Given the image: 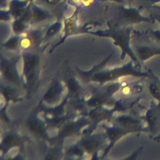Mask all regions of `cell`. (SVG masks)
Masks as SVG:
<instances>
[{
    "label": "cell",
    "mask_w": 160,
    "mask_h": 160,
    "mask_svg": "<svg viewBox=\"0 0 160 160\" xmlns=\"http://www.w3.org/2000/svg\"><path fill=\"white\" fill-rule=\"evenodd\" d=\"M10 12L14 16H22L28 5L27 0H11L8 4Z\"/></svg>",
    "instance_id": "obj_1"
},
{
    "label": "cell",
    "mask_w": 160,
    "mask_h": 160,
    "mask_svg": "<svg viewBox=\"0 0 160 160\" xmlns=\"http://www.w3.org/2000/svg\"><path fill=\"white\" fill-rule=\"evenodd\" d=\"M49 13L36 4H32L30 8V18L35 21H41L49 17Z\"/></svg>",
    "instance_id": "obj_2"
},
{
    "label": "cell",
    "mask_w": 160,
    "mask_h": 160,
    "mask_svg": "<svg viewBox=\"0 0 160 160\" xmlns=\"http://www.w3.org/2000/svg\"><path fill=\"white\" fill-rule=\"evenodd\" d=\"M122 17L125 21L129 22H138L142 20V18L134 9H125L122 13Z\"/></svg>",
    "instance_id": "obj_3"
},
{
    "label": "cell",
    "mask_w": 160,
    "mask_h": 160,
    "mask_svg": "<svg viewBox=\"0 0 160 160\" xmlns=\"http://www.w3.org/2000/svg\"><path fill=\"white\" fill-rule=\"evenodd\" d=\"M36 62V60L34 57L30 56L28 58L26 62V70L28 74L30 75L31 73L32 72V70L34 68Z\"/></svg>",
    "instance_id": "obj_4"
},
{
    "label": "cell",
    "mask_w": 160,
    "mask_h": 160,
    "mask_svg": "<svg viewBox=\"0 0 160 160\" xmlns=\"http://www.w3.org/2000/svg\"><path fill=\"white\" fill-rule=\"evenodd\" d=\"M29 128L32 131H33L34 133H36L38 135L42 136L44 134V132H43V131H42L41 127L39 126V124H38L36 122H34V121L29 122Z\"/></svg>",
    "instance_id": "obj_5"
},
{
    "label": "cell",
    "mask_w": 160,
    "mask_h": 160,
    "mask_svg": "<svg viewBox=\"0 0 160 160\" xmlns=\"http://www.w3.org/2000/svg\"><path fill=\"white\" fill-rule=\"evenodd\" d=\"M5 74L6 76L7 77V78L12 81H15L16 79V76L14 74V72L12 70V69L11 68V67L10 66H8L5 67Z\"/></svg>",
    "instance_id": "obj_6"
},
{
    "label": "cell",
    "mask_w": 160,
    "mask_h": 160,
    "mask_svg": "<svg viewBox=\"0 0 160 160\" xmlns=\"http://www.w3.org/2000/svg\"><path fill=\"white\" fill-rule=\"evenodd\" d=\"M139 56L140 57L144 59H147L148 58H149L150 56H151L152 55H153L154 54V51L152 50H151L149 49H141L139 50Z\"/></svg>",
    "instance_id": "obj_7"
},
{
    "label": "cell",
    "mask_w": 160,
    "mask_h": 160,
    "mask_svg": "<svg viewBox=\"0 0 160 160\" xmlns=\"http://www.w3.org/2000/svg\"><path fill=\"white\" fill-rule=\"evenodd\" d=\"M120 123L127 127H134L137 126V121L130 118H124L121 119L120 121Z\"/></svg>",
    "instance_id": "obj_8"
},
{
    "label": "cell",
    "mask_w": 160,
    "mask_h": 160,
    "mask_svg": "<svg viewBox=\"0 0 160 160\" xmlns=\"http://www.w3.org/2000/svg\"><path fill=\"white\" fill-rule=\"evenodd\" d=\"M58 88L56 86H54L53 88H52V89L48 92V93L46 94L45 98L48 100V101H51L52 100L55 98L56 94H58Z\"/></svg>",
    "instance_id": "obj_9"
},
{
    "label": "cell",
    "mask_w": 160,
    "mask_h": 160,
    "mask_svg": "<svg viewBox=\"0 0 160 160\" xmlns=\"http://www.w3.org/2000/svg\"><path fill=\"white\" fill-rule=\"evenodd\" d=\"M150 91L151 94L158 99H160V92L158 88L154 84L150 86Z\"/></svg>",
    "instance_id": "obj_10"
},
{
    "label": "cell",
    "mask_w": 160,
    "mask_h": 160,
    "mask_svg": "<svg viewBox=\"0 0 160 160\" xmlns=\"http://www.w3.org/2000/svg\"><path fill=\"white\" fill-rule=\"evenodd\" d=\"M6 144L8 145V146H13V145H16L18 144H19V141L16 139L14 137H8L6 139Z\"/></svg>",
    "instance_id": "obj_11"
},
{
    "label": "cell",
    "mask_w": 160,
    "mask_h": 160,
    "mask_svg": "<svg viewBox=\"0 0 160 160\" xmlns=\"http://www.w3.org/2000/svg\"><path fill=\"white\" fill-rule=\"evenodd\" d=\"M24 28V24L20 21H17L14 22V29L16 31H21Z\"/></svg>",
    "instance_id": "obj_12"
},
{
    "label": "cell",
    "mask_w": 160,
    "mask_h": 160,
    "mask_svg": "<svg viewBox=\"0 0 160 160\" xmlns=\"http://www.w3.org/2000/svg\"><path fill=\"white\" fill-rule=\"evenodd\" d=\"M59 24H56L52 25L49 28V29L48 31V34L49 35H52L55 34L59 29Z\"/></svg>",
    "instance_id": "obj_13"
},
{
    "label": "cell",
    "mask_w": 160,
    "mask_h": 160,
    "mask_svg": "<svg viewBox=\"0 0 160 160\" xmlns=\"http://www.w3.org/2000/svg\"><path fill=\"white\" fill-rule=\"evenodd\" d=\"M45 5L56 6L59 3V0H41Z\"/></svg>",
    "instance_id": "obj_14"
},
{
    "label": "cell",
    "mask_w": 160,
    "mask_h": 160,
    "mask_svg": "<svg viewBox=\"0 0 160 160\" xmlns=\"http://www.w3.org/2000/svg\"><path fill=\"white\" fill-rule=\"evenodd\" d=\"M84 146L85 147L86 149H88V150H91L92 149L94 148V146H95V144L93 141H87L84 143Z\"/></svg>",
    "instance_id": "obj_15"
},
{
    "label": "cell",
    "mask_w": 160,
    "mask_h": 160,
    "mask_svg": "<svg viewBox=\"0 0 160 160\" xmlns=\"http://www.w3.org/2000/svg\"><path fill=\"white\" fill-rule=\"evenodd\" d=\"M9 16V14L8 12H6V11H1V20H6L8 19Z\"/></svg>",
    "instance_id": "obj_16"
},
{
    "label": "cell",
    "mask_w": 160,
    "mask_h": 160,
    "mask_svg": "<svg viewBox=\"0 0 160 160\" xmlns=\"http://www.w3.org/2000/svg\"><path fill=\"white\" fill-rule=\"evenodd\" d=\"M119 135V132L116 131H112L110 132L109 133V136L111 138L114 139V138H116V136H118Z\"/></svg>",
    "instance_id": "obj_17"
},
{
    "label": "cell",
    "mask_w": 160,
    "mask_h": 160,
    "mask_svg": "<svg viewBox=\"0 0 160 160\" xmlns=\"http://www.w3.org/2000/svg\"><path fill=\"white\" fill-rule=\"evenodd\" d=\"M101 2H104V1H113V2H119V3H123L124 2L126 1L125 0H99Z\"/></svg>",
    "instance_id": "obj_18"
},
{
    "label": "cell",
    "mask_w": 160,
    "mask_h": 160,
    "mask_svg": "<svg viewBox=\"0 0 160 160\" xmlns=\"http://www.w3.org/2000/svg\"><path fill=\"white\" fill-rule=\"evenodd\" d=\"M17 44H18V41H12L9 44V46H10V47H14V46H16L17 45Z\"/></svg>",
    "instance_id": "obj_19"
},
{
    "label": "cell",
    "mask_w": 160,
    "mask_h": 160,
    "mask_svg": "<svg viewBox=\"0 0 160 160\" xmlns=\"http://www.w3.org/2000/svg\"><path fill=\"white\" fill-rule=\"evenodd\" d=\"M5 95H6V97H8V98H12V94L11 93V92H9V91H6V92H5Z\"/></svg>",
    "instance_id": "obj_20"
},
{
    "label": "cell",
    "mask_w": 160,
    "mask_h": 160,
    "mask_svg": "<svg viewBox=\"0 0 160 160\" xmlns=\"http://www.w3.org/2000/svg\"><path fill=\"white\" fill-rule=\"evenodd\" d=\"M150 1H160V0H149Z\"/></svg>",
    "instance_id": "obj_21"
},
{
    "label": "cell",
    "mask_w": 160,
    "mask_h": 160,
    "mask_svg": "<svg viewBox=\"0 0 160 160\" xmlns=\"http://www.w3.org/2000/svg\"><path fill=\"white\" fill-rule=\"evenodd\" d=\"M125 1H128V2H131V1H132V0H125Z\"/></svg>",
    "instance_id": "obj_22"
},
{
    "label": "cell",
    "mask_w": 160,
    "mask_h": 160,
    "mask_svg": "<svg viewBox=\"0 0 160 160\" xmlns=\"http://www.w3.org/2000/svg\"><path fill=\"white\" fill-rule=\"evenodd\" d=\"M27 1H31V0H27Z\"/></svg>",
    "instance_id": "obj_23"
}]
</instances>
